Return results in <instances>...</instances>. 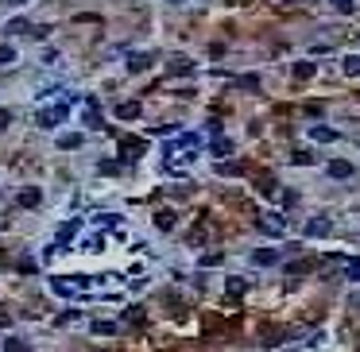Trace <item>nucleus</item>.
Wrapping results in <instances>:
<instances>
[{
  "instance_id": "nucleus-1",
  "label": "nucleus",
  "mask_w": 360,
  "mask_h": 352,
  "mask_svg": "<svg viewBox=\"0 0 360 352\" xmlns=\"http://www.w3.org/2000/svg\"><path fill=\"white\" fill-rule=\"evenodd\" d=\"M66 101H58V105H51V108H39V128H58L62 120H66Z\"/></svg>"
},
{
  "instance_id": "nucleus-2",
  "label": "nucleus",
  "mask_w": 360,
  "mask_h": 352,
  "mask_svg": "<svg viewBox=\"0 0 360 352\" xmlns=\"http://www.w3.org/2000/svg\"><path fill=\"white\" fill-rule=\"evenodd\" d=\"M89 279H81V275H74V279H51V291L54 294H62V298H70L74 291H78V287H86Z\"/></svg>"
},
{
  "instance_id": "nucleus-3",
  "label": "nucleus",
  "mask_w": 360,
  "mask_h": 352,
  "mask_svg": "<svg viewBox=\"0 0 360 352\" xmlns=\"http://www.w3.org/2000/svg\"><path fill=\"white\" fill-rule=\"evenodd\" d=\"M16 202L24 205V209H35V205L43 202V194H39L35 186H27V190H19V194H16Z\"/></svg>"
},
{
  "instance_id": "nucleus-4",
  "label": "nucleus",
  "mask_w": 360,
  "mask_h": 352,
  "mask_svg": "<svg viewBox=\"0 0 360 352\" xmlns=\"http://www.w3.org/2000/svg\"><path fill=\"white\" fill-rule=\"evenodd\" d=\"M325 170H329V178H352V170H356V167H352V163H345V159H333Z\"/></svg>"
},
{
  "instance_id": "nucleus-5",
  "label": "nucleus",
  "mask_w": 360,
  "mask_h": 352,
  "mask_svg": "<svg viewBox=\"0 0 360 352\" xmlns=\"http://www.w3.org/2000/svg\"><path fill=\"white\" fill-rule=\"evenodd\" d=\"M252 263H256V267H271V263H279V252L260 248V252H252Z\"/></svg>"
},
{
  "instance_id": "nucleus-6",
  "label": "nucleus",
  "mask_w": 360,
  "mask_h": 352,
  "mask_svg": "<svg viewBox=\"0 0 360 352\" xmlns=\"http://www.w3.org/2000/svg\"><path fill=\"white\" fill-rule=\"evenodd\" d=\"M310 140H317V143H333L337 132H333V128H325V124H314V128H310Z\"/></svg>"
},
{
  "instance_id": "nucleus-7",
  "label": "nucleus",
  "mask_w": 360,
  "mask_h": 352,
  "mask_svg": "<svg viewBox=\"0 0 360 352\" xmlns=\"http://www.w3.org/2000/svg\"><path fill=\"white\" fill-rule=\"evenodd\" d=\"M147 66H151V54H132V58H128V70H132V74L147 70Z\"/></svg>"
},
{
  "instance_id": "nucleus-8",
  "label": "nucleus",
  "mask_w": 360,
  "mask_h": 352,
  "mask_svg": "<svg viewBox=\"0 0 360 352\" xmlns=\"http://www.w3.org/2000/svg\"><path fill=\"white\" fill-rule=\"evenodd\" d=\"M306 232H310V236H325V232H329V221H325V217L310 221V225H306Z\"/></svg>"
},
{
  "instance_id": "nucleus-9",
  "label": "nucleus",
  "mask_w": 360,
  "mask_h": 352,
  "mask_svg": "<svg viewBox=\"0 0 360 352\" xmlns=\"http://www.w3.org/2000/svg\"><path fill=\"white\" fill-rule=\"evenodd\" d=\"M116 116H120V120H136V116H140V105H136V101H128V105L116 108Z\"/></svg>"
},
{
  "instance_id": "nucleus-10",
  "label": "nucleus",
  "mask_w": 360,
  "mask_h": 352,
  "mask_svg": "<svg viewBox=\"0 0 360 352\" xmlns=\"http://www.w3.org/2000/svg\"><path fill=\"white\" fill-rule=\"evenodd\" d=\"M260 225H264V232H275V236H283V217H264Z\"/></svg>"
},
{
  "instance_id": "nucleus-11",
  "label": "nucleus",
  "mask_w": 360,
  "mask_h": 352,
  "mask_svg": "<svg viewBox=\"0 0 360 352\" xmlns=\"http://www.w3.org/2000/svg\"><path fill=\"white\" fill-rule=\"evenodd\" d=\"M93 333H97V337H113L116 325H113V321H93Z\"/></svg>"
},
{
  "instance_id": "nucleus-12",
  "label": "nucleus",
  "mask_w": 360,
  "mask_h": 352,
  "mask_svg": "<svg viewBox=\"0 0 360 352\" xmlns=\"http://www.w3.org/2000/svg\"><path fill=\"white\" fill-rule=\"evenodd\" d=\"M345 74H349V78L360 74V54H349V58H345Z\"/></svg>"
},
{
  "instance_id": "nucleus-13",
  "label": "nucleus",
  "mask_w": 360,
  "mask_h": 352,
  "mask_svg": "<svg viewBox=\"0 0 360 352\" xmlns=\"http://www.w3.org/2000/svg\"><path fill=\"white\" fill-rule=\"evenodd\" d=\"M209 151H213L217 159H225L228 151H232V143H228V140H217V143H209Z\"/></svg>"
},
{
  "instance_id": "nucleus-14",
  "label": "nucleus",
  "mask_w": 360,
  "mask_h": 352,
  "mask_svg": "<svg viewBox=\"0 0 360 352\" xmlns=\"http://www.w3.org/2000/svg\"><path fill=\"white\" fill-rule=\"evenodd\" d=\"M4 352H31V348H27V341H19V337H8V344H4Z\"/></svg>"
},
{
  "instance_id": "nucleus-15",
  "label": "nucleus",
  "mask_w": 360,
  "mask_h": 352,
  "mask_svg": "<svg viewBox=\"0 0 360 352\" xmlns=\"http://www.w3.org/2000/svg\"><path fill=\"white\" fill-rule=\"evenodd\" d=\"M74 232H78V221H66V225H62V229H58V240H62V244H66V240H70Z\"/></svg>"
},
{
  "instance_id": "nucleus-16",
  "label": "nucleus",
  "mask_w": 360,
  "mask_h": 352,
  "mask_svg": "<svg viewBox=\"0 0 360 352\" xmlns=\"http://www.w3.org/2000/svg\"><path fill=\"white\" fill-rule=\"evenodd\" d=\"M294 78H299V81L314 78V66H310V62H299V66H294Z\"/></svg>"
},
{
  "instance_id": "nucleus-17",
  "label": "nucleus",
  "mask_w": 360,
  "mask_h": 352,
  "mask_svg": "<svg viewBox=\"0 0 360 352\" xmlns=\"http://www.w3.org/2000/svg\"><path fill=\"white\" fill-rule=\"evenodd\" d=\"M58 147H66V151L81 147V136H62V140H58Z\"/></svg>"
},
{
  "instance_id": "nucleus-18",
  "label": "nucleus",
  "mask_w": 360,
  "mask_h": 352,
  "mask_svg": "<svg viewBox=\"0 0 360 352\" xmlns=\"http://www.w3.org/2000/svg\"><path fill=\"white\" fill-rule=\"evenodd\" d=\"M140 151H143V143H140V140H128V143H124V155H128V159H136Z\"/></svg>"
},
{
  "instance_id": "nucleus-19",
  "label": "nucleus",
  "mask_w": 360,
  "mask_h": 352,
  "mask_svg": "<svg viewBox=\"0 0 360 352\" xmlns=\"http://www.w3.org/2000/svg\"><path fill=\"white\" fill-rule=\"evenodd\" d=\"M155 225H159V229H175V213H159Z\"/></svg>"
},
{
  "instance_id": "nucleus-20",
  "label": "nucleus",
  "mask_w": 360,
  "mask_h": 352,
  "mask_svg": "<svg viewBox=\"0 0 360 352\" xmlns=\"http://www.w3.org/2000/svg\"><path fill=\"white\" fill-rule=\"evenodd\" d=\"M19 31H31L27 19H12V24H8V35H19Z\"/></svg>"
},
{
  "instance_id": "nucleus-21",
  "label": "nucleus",
  "mask_w": 360,
  "mask_h": 352,
  "mask_svg": "<svg viewBox=\"0 0 360 352\" xmlns=\"http://www.w3.org/2000/svg\"><path fill=\"white\" fill-rule=\"evenodd\" d=\"M190 70H194L190 58H175V74H190Z\"/></svg>"
},
{
  "instance_id": "nucleus-22",
  "label": "nucleus",
  "mask_w": 360,
  "mask_h": 352,
  "mask_svg": "<svg viewBox=\"0 0 360 352\" xmlns=\"http://www.w3.org/2000/svg\"><path fill=\"white\" fill-rule=\"evenodd\" d=\"M12 58H16V51H12V47H0V66H8Z\"/></svg>"
},
{
  "instance_id": "nucleus-23",
  "label": "nucleus",
  "mask_w": 360,
  "mask_h": 352,
  "mask_svg": "<svg viewBox=\"0 0 360 352\" xmlns=\"http://www.w3.org/2000/svg\"><path fill=\"white\" fill-rule=\"evenodd\" d=\"M240 85H244V89H256V85H260V78H256V74H244V78H240Z\"/></svg>"
},
{
  "instance_id": "nucleus-24",
  "label": "nucleus",
  "mask_w": 360,
  "mask_h": 352,
  "mask_svg": "<svg viewBox=\"0 0 360 352\" xmlns=\"http://www.w3.org/2000/svg\"><path fill=\"white\" fill-rule=\"evenodd\" d=\"M124 317H128V321H143V306H132V310H128Z\"/></svg>"
},
{
  "instance_id": "nucleus-25",
  "label": "nucleus",
  "mask_w": 360,
  "mask_h": 352,
  "mask_svg": "<svg viewBox=\"0 0 360 352\" xmlns=\"http://www.w3.org/2000/svg\"><path fill=\"white\" fill-rule=\"evenodd\" d=\"M228 294H244V282H240V279H228Z\"/></svg>"
},
{
  "instance_id": "nucleus-26",
  "label": "nucleus",
  "mask_w": 360,
  "mask_h": 352,
  "mask_svg": "<svg viewBox=\"0 0 360 352\" xmlns=\"http://www.w3.org/2000/svg\"><path fill=\"white\" fill-rule=\"evenodd\" d=\"M349 279H360V259H349Z\"/></svg>"
},
{
  "instance_id": "nucleus-27",
  "label": "nucleus",
  "mask_w": 360,
  "mask_h": 352,
  "mask_svg": "<svg viewBox=\"0 0 360 352\" xmlns=\"http://www.w3.org/2000/svg\"><path fill=\"white\" fill-rule=\"evenodd\" d=\"M333 8L337 12H352V0H333Z\"/></svg>"
},
{
  "instance_id": "nucleus-28",
  "label": "nucleus",
  "mask_w": 360,
  "mask_h": 352,
  "mask_svg": "<svg viewBox=\"0 0 360 352\" xmlns=\"http://www.w3.org/2000/svg\"><path fill=\"white\" fill-rule=\"evenodd\" d=\"M8 120H12V113H8V108H0V128H8Z\"/></svg>"
},
{
  "instance_id": "nucleus-29",
  "label": "nucleus",
  "mask_w": 360,
  "mask_h": 352,
  "mask_svg": "<svg viewBox=\"0 0 360 352\" xmlns=\"http://www.w3.org/2000/svg\"><path fill=\"white\" fill-rule=\"evenodd\" d=\"M8 4H27V0H8Z\"/></svg>"
},
{
  "instance_id": "nucleus-30",
  "label": "nucleus",
  "mask_w": 360,
  "mask_h": 352,
  "mask_svg": "<svg viewBox=\"0 0 360 352\" xmlns=\"http://www.w3.org/2000/svg\"><path fill=\"white\" fill-rule=\"evenodd\" d=\"M175 4H178V0H175Z\"/></svg>"
}]
</instances>
